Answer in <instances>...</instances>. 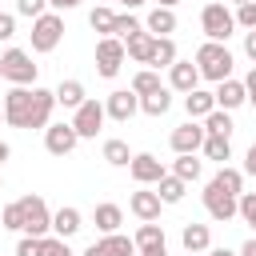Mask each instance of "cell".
<instances>
[{"label": "cell", "instance_id": "1", "mask_svg": "<svg viewBox=\"0 0 256 256\" xmlns=\"http://www.w3.org/2000/svg\"><path fill=\"white\" fill-rule=\"evenodd\" d=\"M56 108V92L48 88H28V84H12V92L4 96V120L12 128H48Z\"/></svg>", "mask_w": 256, "mask_h": 256}, {"label": "cell", "instance_id": "2", "mask_svg": "<svg viewBox=\"0 0 256 256\" xmlns=\"http://www.w3.org/2000/svg\"><path fill=\"white\" fill-rule=\"evenodd\" d=\"M196 68H200V76L204 80H228L232 76V52L220 44V40H204L200 48H196Z\"/></svg>", "mask_w": 256, "mask_h": 256}, {"label": "cell", "instance_id": "3", "mask_svg": "<svg viewBox=\"0 0 256 256\" xmlns=\"http://www.w3.org/2000/svg\"><path fill=\"white\" fill-rule=\"evenodd\" d=\"M200 28H204V36L208 40H228L232 32H236V16L220 4V0H212V4H204V12H200Z\"/></svg>", "mask_w": 256, "mask_h": 256}, {"label": "cell", "instance_id": "4", "mask_svg": "<svg viewBox=\"0 0 256 256\" xmlns=\"http://www.w3.org/2000/svg\"><path fill=\"white\" fill-rule=\"evenodd\" d=\"M0 80L8 84H36V64L24 48H8L0 56Z\"/></svg>", "mask_w": 256, "mask_h": 256}, {"label": "cell", "instance_id": "5", "mask_svg": "<svg viewBox=\"0 0 256 256\" xmlns=\"http://www.w3.org/2000/svg\"><path fill=\"white\" fill-rule=\"evenodd\" d=\"M64 36V20L60 12H40L32 20V52H52Z\"/></svg>", "mask_w": 256, "mask_h": 256}, {"label": "cell", "instance_id": "6", "mask_svg": "<svg viewBox=\"0 0 256 256\" xmlns=\"http://www.w3.org/2000/svg\"><path fill=\"white\" fill-rule=\"evenodd\" d=\"M20 212H24V236H48L52 212H48L44 196H20Z\"/></svg>", "mask_w": 256, "mask_h": 256}, {"label": "cell", "instance_id": "7", "mask_svg": "<svg viewBox=\"0 0 256 256\" xmlns=\"http://www.w3.org/2000/svg\"><path fill=\"white\" fill-rule=\"evenodd\" d=\"M120 64H124V40L100 36V44H96V72H100L104 80H112V76L120 72Z\"/></svg>", "mask_w": 256, "mask_h": 256}, {"label": "cell", "instance_id": "8", "mask_svg": "<svg viewBox=\"0 0 256 256\" xmlns=\"http://www.w3.org/2000/svg\"><path fill=\"white\" fill-rule=\"evenodd\" d=\"M204 208H208V216H212V220L228 224V220L236 216V196H232V192H224L216 180H208V188H204Z\"/></svg>", "mask_w": 256, "mask_h": 256}, {"label": "cell", "instance_id": "9", "mask_svg": "<svg viewBox=\"0 0 256 256\" xmlns=\"http://www.w3.org/2000/svg\"><path fill=\"white\" fill-rule=\"evenodd\" d=\"M104 104L100 100H84L80 108H76V116H72V128H76V136L84 140V136H96L100 132V124H104Z\"/></svg>", "mask_w": 256, "mask_h": 256}, {"label": "cell", "instance_id": "10", "mask_svg": "<svg viewBox=\"0 0 256 256\" xmlns=\"http://www.w3.org/2000/svg\"><path fill=\"white\" fill-rule=\"evenodd\" d=\"M76 144H80V136H76L72 120H68V124H48V128H44V148H48L52 156H68Z\"/></svg>", "mask_w": 256, "mask_h": 256}, {"label": "cell", "instance_id": "11", "mask_svg": "<svg viewBox=\"0 0 256 256\" xmlns=\"http://www.w3.org/2000/svg\"><path fill=\"white\" fill-rule=\"evenodd\" d=\"M104 112H108L112 120H120V124H124V120H132V116L140 112V96H136L132 88H116V92L104 100Z\"/></svg>", "mask_w": 256, "mask_h": 256}, {"label": "cell", "instance_id": "12", "mask_svg": "<svg viewBox=\"0 0 256 256\" xmlns=\"http://www.w3.org/2000/svg\"><path fill=\"white\" fill-rule=\"evenodd\" d=\"M128 172H132L136 184H156V180L164 176V164H160L152 152H136V156L128 160Z\"/></svg>", "mask_w": 256, "mask_h": 256}, {"label": "cell", "instance_id": "13", "mask_svg": "<svg viewBox=\"0 0 256 256\" xmlns=\"http://www.w3.org/2000/svg\"><path fill=\"white\" fill-rule=\"evenodd\" d=\"M212 100H216V108H224V112H232V108H240L244 100H248V92H244V80H220L216 84V92H212Z\"/></svg>", "mask_w": 256, "mask_h": 256}, {"label": "cell", "instance_id": "14", "mask_svg": "<svg viewBox=\"0 0 256 256\" xmlns=\"http://www.w3.org/2000/svg\"><path fill=\"white\" fill-rule=\"evenodd\" d=\"M200 144H204V124L188 120V124L172 128V152H196Z\"/></svg>", "mask_w": 256, "mask_h": 256}, {"label": "cell", "instance_id": "15", "mask_svg": "<svg viewBox=\"0 0 256 256\" xmlns=\"http://www.w3.org/2000/svg\"><path fill=\"white\" fill-rule=\"evenodd\" d=\"M168 84H172L176 92H192V88L200 84V68H196L192 60H176V64L168 68Z\"/></svg>", "mask_w": 256, "mask_h": 256}, {"label": "cell", "instance_id": "16", "mask_svg": "<svg viewBox=\"0 0 256 256\" xmlns=\"http://www.w3.org/2000/svg\"><path fill=\"white\" fill-rule=\"evenodd\" d=\"M152 48H156V36H152V32H144V28H140V32H132V36L124 40V56H132L136 64H148V60H152Z\"/></svg>", "mask_w": 256, "mask_h": 256}, {"label": "cell", "instance_id": "17", "mask_svg": "<svg viewBox=\"0 0 256 256\" xmlns=\"http://www.w3.org/2000/svg\"><path fill=\"white\" fill-rule=\"evenodd\" d=\"M80 228H84V224H80V208L68 204V208H56V212H52V232H56V236L68 240V236H76Z\"/></svg>", "mask_w": 256, "mask_h": 256}, {"label": "cell", "instance_id": "18", "mask_svg": "<svg viewBox=\"0 0 256 256\" xmlns=\"http://www.w3.org/2000/svg\"><path fill=\"white\" fill-rule=\"evenodd\" d=\"M184 192H188V184H184L180 176H172V172H164V176L156 180V196H160V204H180Z\"/></svg>", "mask_w": 256, "mask_h": 256}, {"label": "cell", "instance_id": "19", "mask_svg": "<svg viewBox=\"0 0 256 256\" xmlns=\"http://www.w3.org/2000/svg\"><path fill=\"white\" fill-rule=\"evenodd\" d=\"M144 24H148L144 32H152V36H168V32H176V12L156 4V8L148 12V20H144Z\"/></svg>", "mask_w": 256, "mask_h": 256}, {"label": "cell", "instance_id": "20", "mask_svg": "<svg viewBox=\"0 0 256 256\" xmlns=\"http://www.w3.org/2000/svg\"><path fill=\"white\" fill-rule=\"evenodd\" d=\"M184 108H188V120H204V116L216 108V100H212V92L192 88V92H184Z\"/></svg>", "mask_w": 256, "mask_h": 256}, {"label": "cell", "instance_id": "21", "mask_svg": "<svg viewBox=\"0 0 256 256\" xmlns=\"http://www.w3.org/2000/svg\"><path fill=\"white\" fill-rule=\"evenodd\" d=\"M204 156L208 160H216V164H224V160H232V136H212V132H204Z\"/></svg>", "mask_w": 256, "mask_h": 256}, {"label": "cell", "instance_id": "22", "mask_svg": "<svg viewBox=\"0 0 256 256\" xmlns=\"http://www.w3.org/2000/svg\"><path fill=\"white\" fill-rule=\"evenodd\" d=\"M200 172H204V164L196 160V152H176V164H172V176H180L184 184H192V180H200Z\"/></svg>", "mask_w": 256, "mask_h": 256}, {"label": "cell", "instance_id": "23", "mask_svg": "<svg viewBox=\"0 0 256 256\" xmlns=\"http://www.w3.org/2000/svg\"><path fill=\"white\" fill-rule=\"evenodd\" d=\"M128 208H132L140 220H156V216H160V196H156V192H132Z\"/></svg>", "mask_w": 256, "mask_h": 256}, {"label": "cell", "instance_id": "24", "mask_svg": "<svg viewBox=\"0 0 256 256\" xmlns=\"http://www.w3.org/2000/svg\"><path fill=\"white\" fill-rule=\"evenodd\" d=\"M180 240H184V252H208V244H212L208 224H188V228L180 232Z\"/></svg>", "mask_w": 256, "mask_h": 256}, {"label": "cell", "instance_id": "25", "mask_svg": "<svg viewBox=\"0 0 256 256\" xmlns=\"http://www.w3.org/2000/svg\"><path fill=\"white\" fill-rule=\"evenodd\" d=\"M88 96H84V84L80 80H60V88H56V104H64V108H80Z\"/></svg>", "mask_w": 256, "mask_h": 256}, {"label": "cell", "instance_id": "26", "mask_svg": "<svg viewBox=\"0 0 256 256\" xmlns=\"http://www.w3.org/2000/svg\"><path fill=\"white\" fill-rule=\"evenodd\" d=\"M152 68H172L176 64V44H172V36H156V48H152V60H148Z\"/></svg>", "mask_w": 256, "mask_h": 256}, {"label": "cell", "instance_id": "27", "mask_svg": "<svg viewBox=\"0 0 256 256\" xmlns=\"http://www.w3.org/2000/svg\"><path fill=\"white\" fill-rule=\"evenodd\" d=\"M120 220H124V212H120V204H96V228L108 236V232H116L120 228Z\"/></svg>", "mask_w": 256, "mask_h": 256}, {"label": "cell", "instance_id": "28", "mask_svg": "<svg viewBox=\"0 0 256 256\" xmlns=\"http://www.w3.org/2000/svg\"><path fill=\"white\" fill-rule=\"evenodd\" d=\"M140 108H144L148 116H164V112L172 108V96H168V88H156V92L140 96Z\"/></svg>", "mask_w": 256, "mask_h": 256}, {"label": "cell", "instance_id": "29", "mask_svg": "<svg viewBox=\"0 0 256 256\" xmlns=\"http://www.w3.org/2000/svg\"><path fill=\"white\" fill-rule=\"evenodd\" d=\"M204 132H212V136H232V116H228L224 108H212V112L204 116Z\"/></svg>", "mask_w": 256, "mask_h": 256}, {"label": "cell", "instance_id": "30", "mask_svg": "<svg viewBox=\"0 0 256 256\" xmlns=\"http://www.w3.org/2000/svg\"><path fill=\"white\" fill-rule=\"evenodd\" d=\"M212 180H216L224 192H232V196H240V188H244V172H240V168H228V164H220V172H216Z\"/></svg>", "mask_w": 256, "mask_h": 256}, {"label": "cell", "instance_id": "31", "mask_svg": "<svg viewBox=\"0 0 256 256\" xmlns=\"http://www.w3.org/2000/svg\"><path fill=\"white\" fill-rule=\"evenodd\" d=\"M104 160H108L112 168H128L132 152H128V144H124V140H104Z\"/></svg>", "mask_w": 256, "mask_h": 256}, {"label": "cell", "instance_id": "32", "mask_svg": "<svg viewBox=\"0 0 256 256\" xmlns=\"http://www.w3.org/2000/svg\"><path fill=\"white\" fill-rule=\"evenodd\" d=\"M104 248H108V256H136V240H128L120 232H108L104 236Z\"/></svg>", "mask_w": 256, "mask_h": 256}, {"label": "cell", "instance_id": "33", "mask_svg": "<svg viewBox=\"0 0 256 256\" xmlns=\"http://www.w3.org/2000/svg\"><path fill=\"white\" fill-rule=\"evenodd\" d=\"M156 88H164V84H160V72H152V68L136 72V80H132V92H136V96H148V92H156Z\"/></svg>", "mask_w": 256, "mask_h": 256}, {"label": "cell", "instance_id": "34", "mask_svg": "<svg viewBox=\"0 0 256 256\" xmlns=\"http://www.w3.org/2000/svg\"><path fill=\"white\" fill-rule=\"evenodd\" d=\"M148 244H164V228L156 220H144L140 232H136V248H148Z\"/></svg>", "mask_w": 256, "mask_h": 256}, {"label": "cell", "instance_id": "35", "mask_svg": "<svg viewBox=\"0 0 256 256\" xmlns=\"http://www.w3.org/2000/svg\"><path fill=\"white\" fill-rule=\"evenodd\" d=\"M88 24H92L96 32H104V36H112V24H116V12H112V8H92V12H88Z\"/></svg>", "mask_w": 256, "mask_h": 256}, {"label": "cell", "instance_id": "36", "mask_svg": "<svg viewBox=\"0 0 256 256\" xmlns=\"http://www.w3.org/2000/svg\"><path fill=\"white\" fill-rule=\"evenodd\" d=\"M236 216L256 228V192H240V196H236Z\"/></svg>", "mask_w": 256, "mask_h": 256}, {"label": "cell", "instance_id": "37", "mask_svg": "<svg viewBox=\"0 0 256 256\" xmlns=\"http://www.w3.org/2000/svg\"><path fill=\"white\" fill-rule=\"evenodd\" d=\"M0 224H4V228H12V232H24V212H20V200L0 208Z\"/></svg>", "mask_w": 256, "mask_h": 256}, {"label": "cell", "instance_id": "38", "mask_svg": "<svg viewBox=\"0 0 256 256\" xmlns=\"http://www.w3.org/2000/svg\"><path fill=\"white\" fill-rule=\"evenodd\" d=\"M40 248H44L40 256H76V252L68 248V240H64V236H40Z\"/></svg>", "mask_w": 256, "mask_h": 256}, {"label": "cell", "instance_id": "39", "mask_svg": "<svg viewBox=\"0 0 256 256\" xmlns=\"http://www.w3.org/2000/svg\"><path fill=\"white\" fill-rule=\"evenodd\" d=\"M132 32H140V20H136V16H128V12H124V16H116V24H112V36H116V40H128Z\"/></svg>", "mask_w": 256, "mask_h": 256}, {"label": "cell", "instance_id": "40", "mask_svg": "<svg viewBox=\"0 0 256 256\" xmlns=\"http://www.w3.org/2000/svg\"><path fill=\"white\" fill-rule=\"evenodd\" d=\"M240 12H236V24H244L248 32L256 28V0H248V4H236Z\"/></svg>", "mask_w": 256, "mask_h": 256}, {"label": "cell", "instance_id": "41", "mask_svg": "<svg viewBox=\"0 0 256 256\" xmlns=\"http://www.w3.org/2000/svg\"><path fill=\"white\" fill-rule=\"evenodd\" d=\"M44 248H40V236H20V244H16V256H40Z\"/></svg>", "mask_w": 256, "mask_h": 256}, {"label": "cell", "instance_id": "42", "mask_svg": "<svg viewBox=\"0 0 256 256\" xmlns=\"http://www.w3.org/2000/svg\"><path fill=\"white\" fill-rule=\"evenodd\" d=\"M44 8H48V0H16V12H20V16H32V20H36Z\"/></svg>", "mask_w": 256, "mask_h": 256}, {"label": "cell", "instance_id": "43", "mask_svg": "<svg viewBox=\"0 0 256 256\" xmlns=\"http://www.w3.org/2000/svg\"><path fill=\"white\" fill-rule=\"evenodd\" d=\"M12 36H16V16L0 12V40H12Z\"/></svg>", "mask_w": 256, "mask_h": 256}, {"label": "cell", "instance_id": "44", "mask_svg": "<svg viewBox=\"0 0 256 256\" xmlns=\"http://www.w3.org/2000/svg\"><path fill=\"white\" fill-rule=\"evenodd\" d=\"M244 52H248V60L256 64V28H252V32H244Z\"/></svg>", "mask_w": 256, "mask_h": 256}, {"label": "cell", "instance_id": "45", "mask_svg": "<svg viewBox=\"0 0 256 256\" xmlns=\"http://www.w3.org/2000/svg\"><path fill=\"white\" fill-rule=\"evenodd\" d=\"M244 172H248V176H256V140H252V148L244 152Z\"/></svg>", "mask_w": 256, "mask_h": 256}, {"label": "cell", "instance_id": "46", "mask_svg": "<svg viewBox=\"0 0 256 256\" xmlns=\"http://www.w3.org/2000/svg\"><path fill=\"white\" fill-rule=\"evenodd\" d=\"M244 92H248V100L256 104V64H252V72L244 76Z\"/></svg>", "mask_w": 256, "mask_h": 256}, {"label": "cell", "instance_id": "47", "mask_svg": "<svg viewBox=\"0 0 256 256\" xmlns=\"http://www.w3.org/2000/svg\"><path fill=\"white\" fill-rule=\"evenodd\" d=\"M84 256H108V248H104V240H92V244L84 248Z\"/></svg>", "mask_w": 256, "mask_h": 256}, {"label": "cell", "instance_id": "48", "mask_svg": "<svg viewBox=\"0 0 256 256\" xmlns=\"http://www.w3.org/2000/svg\"><path fill=\"white\" fill-rule=\"evenodd\" d=\"M140 256H168V248L164 244H148V248H140Z\"/></svg>", "mask_w": 256, "mask_h": 256}, {"label": "cell", "instance_id": "49", "mask_svg": "<svg viewBox=\"0 0 256 256\" xmlns=\"http://www.w3.org/2000/svg\"><path fill=\"white\" fill-rule=\"evenodd\" d=\"M80 0H48V8H56V12H68V8H76Z\"/></svg>", "mask_w": 256, "mask_h": 256}, {"label": "cell", "instance_id": "50", "mask_svg": "<svg viewBox=\"0 0 256 256\" xmlns=\"http://www.w3.org/2000/svg\"><path fill=\"white\" fill-rule=\"evenodd\" d=\"M240 256H256V236H252V240H248V244L240 248Z\"/></svg>", "mask_w": 256, "mask_h": 256}, {"label": "cell", "instance_id": "51", "mask_svg": "<svg viewBox=\"0 0 256 256\" xmlns=\"http://www.w3.org/2000/svg\"><path fill=\"white\" fill-rule=\"evenodd\" d=\"M208 256H236V252H232V248H212Z\"/></svg>", "mask_w": 256, "mask_h": 256}, {"label": "cell", "instance_id": "52", "mask_svg": "<svg viewBox=\"0 0 256 256\" xmlns=\"http://www.w3.org/2000/svg\"><path fill=\"white\" fill-rule=\"evenodd\" d=\"M116 4H124V8H140L144 0H116Z\"/></svg>", "mask_w": 256, "mask_h": 256}, {"label": "cell", "instance_id": "53", "mask_svg": "<svg viewBox=\"0 0 256 256\" xmlns=\"http://www.w3.org/2000/svg\"><path fill=\"white\" fill-rule=\"evenodd\" d=\"M4 160H8V144L0 140V164H4Z\"/></svg>", "mask_w": 256, "mask_h": 256}, {"label": "cell", "instance_id": "54", "mask_svg": "<svg viewBox=\"0 0 256 256\" xmlns=\"http://www.w3.org/2000/svg\"><path fill=\"white\" fill-rule=\"evenodd\" d=\"M172 4H180V0H160V8H172Z\"/></svg>", "mask_w": 256, "mask_h": 256}, {"label": "cell", "instance_id": "55", "mask_svg": "<svg viewBox=\"0 0 256 256\" xmlns=\"http://www.w3.org/2000/svg\"><path fill=\"white\" fill-rule=\"evenodd\" d=\"M232 4H248V0H232Z\"/></svg>", "mask_w": 256, "mask_h": 256}, {"label": "cell", "instance_id": "56", "mask_svg": "<svg viewBox=\"0 0 256 256\" xmlns=\"http://www.w3.org/2000/svg\"><path fill=\"white\" fill-rule=\"evenodd\" d=\"M0 120H4V108H0Z\"/></svg>", "mask_w": 256, "mask_h": 256}, {"label": "cell", "instance_id": "57", "mask_svg": "<svg viewBox=\"0 0 256 256\" xmlns=\"http://www.w3.org/2000/svg\"><path fill=\"white\" fill-rule=\"evenodd\" d=\"M188 256H200V252H188Z\"/></svg>", "mask_w": 256, "mask_h": 256}]
</instances>
